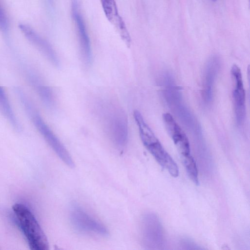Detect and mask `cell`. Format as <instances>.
Segmentation results:
<instances>
[{
	"instance_id": "obj_1",
	"label": "cell",
	"mask_w": 250,
	"mask_h": 250,
	"mask_svg": "<svg viewBox=\"0 0 250 250\" xmlns=\"http://www.w3.org/2000/svg\"><path fill=\"white\" fill-rule=\"evenodd\" d=\"M16 93L27 114L46 142L62 161L69 167H74L75 164L69 153L42 120L28 98L21 89L18 90Z\"/></svg>"
},
{
	"instance_id": "obj_2",
	"label": "cell",
	"mask_w": 250,
	"mask_h": 250,
	"mask_svg": "<svg viewBox=\"0 0 250 250\" xmlns=\"http://www.w3.org/2000/svg\"><path fill=\"white\" fill-rule=\"evenodd\" d=\"M12 209L30 249L48 250L49 243L47 238L29 208L23 204L15 203L12 207Z\"/></svg>"
},
{
	"instance_id": "obj_3",
	"label": "cell",
	"mask_w": 250,
	"mask_h": 250,
	"mask_svg": "<svg viewBox=\"0 0 250 250\" xmlns=\"http://www.w3.org/2000/svg\"><path fill=\"white\" fill-rule=\"evenodd\" d=\"M141 139L144 146L156 161L174 177L179 175V168L172 158L164 149L141 115L135 119Z\"/></svg>"
},
{
	"instance_id": "obj_4",
	"label": "cell",
	"mask_w": 250,
	"mask_h": 250,
	"mask_svg": "<svg viewBox=\"0 0 250 250\" xmlns=\"http://www.w3.org/2000/svg\"><path fill=\"white\" fill-rule=\"evenodd\" d=\"M105 127L114 144L123 148L127 140V120L125 112L119 107H111L104 115Z\"/></svg>"
},
{
	"instance_id": "obj_5",
	"label": "cell",
	"mask_w": 250,
	"mask_h": 250,
	"mask_svg": "<svg viewBox=\"0 0 250 250\" xmlns=\"http://www.w3.org/2000/svg\"><path fill=\"white\" fill-rule=\"evenodd\" d=\"M69 217L73 228L82 233L102 236L108 234L105 226L77 204L71 207Z\"/></svg>"
},
{
	"instance_id": "obj_6",
	"label": "cell",
	"mask_w": 250,
	"mask_h": 250,
	"mask_svg": "<svg viewBox=\"0 0 250 250\" xmlns=\"http://www.w3.org/2000/svg\"><path fill=\"white\" fill-rule=\"evenodd\" d=\"M71 13L77 28L81 57L83 63L88 66L92 59L90 39L80 9L78 0H71Z\"/></svg>"
},
{
	"instance_id": "obj_7",
	"label": "cell",
	"mask_w": 250,
	"mask_h": 250,
	"mask_svg": "<svg viewBox=\"0 0 250 250\" xmlns=\"http://www.w3.org/2000/svg\"><path fill=\"white\" fill-rule=\"evenodd\" d=\"M233 82L232 92L236 120L239 125L244 123L246 117L245 92L241 70L238 65L233 64L231 68Z\"/></svg>"
},
{
	"instance_id": "obj_8",
	"label": "cell",
	"mask_w": 250,
	"mask_h": 250,
	"mask_svg": "<svg viewBox=\"0 0 250 250\" xmlns=\"http://www.w3.org/2000/svg\"><path fill=\"white\" fill-rule=\"evenodd\" d=\"M100 1L106 19L114 26L122 40L129 47L131 43V38L125 22L119 13L115 0Z\"/></svg>"
},
{
	"instance_id": "obj_9",
	"label": "cell",
	"mask_w": 250,
	"mask_h": 250,
	"mask_svg": "<svg viewBox=\"0 0 250 250\" xmlns=\"http://www.w3.org/2000/svg\"><path fill=\"white\" fill-rule=\"evenodd\" d=\"M19 28L26 38L38 49L54 65L58 66L60 62L58 56L50 44L42 38L31 27L25 24H20Z\"/></svg>"
},
{
	"instance_id": "obj_10",
	"label": "cell",
	"mask_w": 250,
	"mask_h": 250,
	"mask_svg": "<svg viewBox=\"0 0 250 250\" xmlns=\"http://www.w3.org/2000/svg\"><path fill=\"white\" fill-rule=\"evenodd\" d=\"M163 120L168 134L172 138L181 155L190 154L188 138L173 116L169 113H165L163 115Z\"/></svg>"
},
{
	"instance_id": "obj_11",
	"label": "cell",
	"mask_w": 250,
	"mask_h": 250,
	"mask_svg": "<svg viewBox=\"0 0 250 250\" xmlns=\"http://www.w3.org/2000/svg\"><path fill=\"white\" fill-rule=\"evenodd\" d=\"M219 67L220 61L217 56H212L208 60L203 83V96L206 103H209L212 100L214 84Z\"/></svg>"
},
{
	"instance_id": "obj_12",
	"label": "cell",
	"mask_w": 250,
	"mask_h": 250,
	"mask_svg": "<svg viewBox=\"0 0 250 250\" xmlns=\"http://www.w3.org/2000/svg\"><path fill=\"white\" fill-rule=\"evenodd\" d=\"M27 77L43 103L48 107H52L54 100L51 89L45 85L34 74L30 73L28 74Z\"/></svg>"
},
{
	"instance_id": "obj_13",
	"label": "cell",
	"mask_w": 250,
	"mask_h": 250,
	"mask_svg": "<svg viewBox=\"0 0 250 250\" xmlns=\"http://www.w3.org/2000/svg\"><path fill=\"white\" fill-rule=\"evenodd\" d=\"M0 110L13 127L17 130H20L21 126L12 110L7 95L1 86H0Z\"/></svg>"
},
{
	"instance_id": "obj_14",
	"label": "cell",
	"mask_w": 250,
	"mask_h": 250,
	"mask_svg": "<svg viewBox=\"0 0 250 250\" xmlns=\"http://www.w3.org/2000/svg\"><path fill=\"white\" fill-rule=\"evenodd\" d=\"M182 161L190 179L196 185H199L198 173L196 164L190 154L181 156Z\"/></svg>"
},
{
	"instance_id": "obj_15",
	"label": "cell",
	"mask_w": 250,
	"mask_h": 250,
	"mask_svg": "<svg viewBox=\"0 0 250 250\" xmlns=\"http://www.w3.org/2000/svg\"><path fill=\"white\" fill-rule=\"evenodd\" d=\"M8 27V19L0 2V30L6 32Z\"/></svg>"
},
{
	"instance_id": "obj_16",
	"label": "cell",
	"mask_w": 250,
	"mask_h": 250,
	"mask_svg": "<svg viewBox=\"0 0 250 250\" xmlns=\"http://www.w3.org/2000/svg\"><path fill=\"white\" fill-rule=\"evenodd\" d=\"M212 0L213 1H216L217 0Z\"/></svg>"
}]
</instances>
